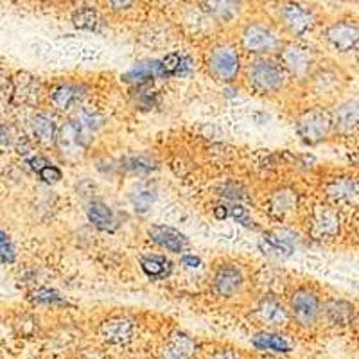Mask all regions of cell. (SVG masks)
Listing matches in <instances>:
<instances>
[{
  "label": "cell",
  "mask_w": 359,
  "mask_h": 359,
  "mask_svg": "<svg viewBox=\"0 0 359 359\" xmlns=\"http://www.w3.org/2000/svg\"><path fill=\"white\" fill-rule=\"evenodd\" d=\"M88 133L90 131L85 130L76 118H70L57 128L54 146L65 160H78L86 151Z\"/></svg>",
  "instance_id": "obj_8"
},
{
  "label": "cell",
  "mask_w": 359,
  "mask_h": 359,
  "mask_svg": "<svg viewBox=\"0 0 359 359\" xmlns=\"http://www.w3.org/2000/svg\"><path fill=\"white\" fill-rule=\"evenodd\" d=\"M156 198H158V192H156L155 185H149V184H140L133 189L131 192V205H133L135 212L139 214H146L149 208L155 205Z\"/></svg>",
  "instance_id": "obj_31"
},
{
  "label": "cell",
  "mask_w": 359,
  "mask_h": 359,
  "mask_svg": "<svg viewBox=\"0 0 359 359\" xmlns=\"http://www.w3.org/2000/svg\"><path fill=\"white\" fill-rule=\"evenodd\" d=\"M358 121L359 110L358 99L355 97L339 102L338 107L331 111L332 131H336L338 135H343V137H348V135L355 133V130H358Z\"/></svg>",
  "instance_id": "obj_15"
},
{
  "label": "cell",
  "mask_w": 359,
  "mask_h": 359,
  "mask_svg": "<svg viewBox=\"0 0 359 359\" xmlns=\"http://www.w3.org/2000/svg\"><path fill=\"white\" fill-rule=\"evenodd\" d=\"M230 214H232V217L237 221V223L245 224V226H250V229L253 226L252 216H250V212L246 210L245 207H243V205H233V207L230 208Z\"/></svg>",
  "instance_id": "obj_39"
},
{
  "label": "cell",
  "mask_w": 359,
  "mask_h": 359,
  "mask_svg": "<svg viewBox=\"0 0 359 359\" xmlns=\"http://www.w3.org/2000/svg\"><path fill=\"white\" fill-rule=\"evenodd\" d=\"M208 359H239V358H237V354L233 351H217L214 352Z\"/></svg>",
  "instance_id": "obj_41"
},
{
  "label": "cell",
  "mask_w": 359,
  "mask_h": 359,
  "mask_svg": "<svg viewBox=\"0 0 359 359\" xmlns=\"http://www.w3.org/2000/svg\"><path fill=\"white\" fill-rule=\"evenodd\" d=\"M13 94L22 104H38L41 95V85L31 74H18L13 86Z\"/></svg>",
  "instance_id": "obj_24"
},
{
  "label": "cell",
  "mask_w": 359,
  "mask_h": 359,
  "mask_svg": "<svg viewBox=\"0 0 359 359\" xmlns=\"http://www.w3.org/2000/svg\"><path fill=\"white\" fill-rule=\"evenodd\" d=\"M255 316L262 325L268 329H277V327H286L290 322V311L278 302L273 297H264L259 302L257 309H255Z\"/></svg>",
  "instance_id": "obj_16"
},
{
  "label": "cell",
  "mask_w": 359,
  "mask_h": 359,
  "mask_svg": "<svg viewBox=\"0 0 359 359\" xmlns=\"http://www.w3.org/2000/svg\"><path fill=\"white\" fill-rule=\"evenodd\" d=\"M178 20L191 36H207L217 25L201 6H185L178 13Z\"/></svg>",
  "instance_id": "obj_13"
},
{
  "label": "cell",
  "mask_w": 359,
  "mask_h": 359,
  "mask_svg": "<svg viewBox=\"0 0 359 359\" xmlns=\"http://www.w3.org/2000/svg\"><path fill=\"white\" fill-rule=\"evenodd\" d=\"M43 2H65V0H43Z\"/></svg>",
  "instance_id": "obj_47"
},
{
  "label": "cell",
  "mask_w": 359,
  "mask_h": 359,
  "mask_svg": "<svg viewBox=\"0 0 359 359\" xmlns=\"http://www.w3.org/2000/svg\"><path fill=\"white\" fill-rule=\"evenodd\" d=\"M160 78H165L162 62H160V60H153V62H144L139 63L137 67H133V69L124 76V81L130 83V85L144 86L149 81H153V79Z\"/></svg>",
  "instance_id": "obj_25"
},
{
  "label": "cell",
  "mask_w": 359,
  "mask_h": 359,
  "mask_svg": "<svg viewBox=\"0 0 359 359\" xmlns=\"http://www.w3.org/2000/svg\"><path fill=\"white\" fill-rule=\"evenodd\" d=\"M72 25L81 31H88V33H99L101 29H104L107 20L92 6H81L72 13Z\"/></svg>",
  "instance_id": "obj_28"
},
{
  "label": "cell",
  "mask_w": 359,
  "mask_h": 359,
  "mask_svg": "<svg viewBox=\"0 0 359 359\" xmlns=\"http://www.w3.org/2000/svg\"><path fill=\"white\" fill-rule=\"evenodd\" d=\"M6 133H8V128H6V126H4V124L0 123V140H4Z\"/></svg>",
  "instance_id": "obj_44"
},
{
  "label": "cell",
  "mask_w": 359,
  "mask_h": 359,
  "mask_svg": "<svg viewBox=\"0 0 359 359\" xmlns=\"http://www.w3.org/2000/svg\"><path fill=\"white\" fill-rule=\"evenodd\" d=\"M277 20L282 29L293 38L307 36L318 24L313 8L294 0H284L277 6Z\"/></svg>",
  "instance_id": "obj_4"
},
{
  "label": "cell",
  "mask_w": 359,
  "mask_h": 359,
  "mask_svg": "<svg viewBox=\"0 0 359 359\" xmlns=\"http://www.w3.org/2000/svg\"><path fill=\"white\" fill-rule=\"evenodd\" d=\"M86 217L97 230H114L115 229V214L104 201L92 200L86 205Z\"/></svg>",
  "instance_id": "obj_29"
},
{
  "label": "cell",
  "mask_w": 359,
  "mask_h": 359,
  "mask_svg": "<svg viewBox=\"0 0 359 359\" xmlns=\"http://www.w3.org/2000/svg\"><path fill=\"white\" fill-rule=\"evenodd\" d=\"M147 233H149V239L162 250H165V252L182 253L185 252L189 245L187 237L184 233L172 229V226H168V224H155Z\"/></svg>",
  "instance_id": "obj_17"
},
{
  "label": "cell",
  "mask_w": 359,
  "mask_h": 359,
  "mask_svg": "<svg viewBox=\"0 0 359 359\" xmlns=\"http://www.w3.org/2000/svg\"><path fill=\"white\" fill-rule=\"evenodd\" d=\"M212 286L219 297H236L237 293H241L243 286H245V273L237 264H221L217 266L216 273H214Z\"/></svg>",
  "instance_id": "obj_11"
},
{
  "label": "cell",
  "mask_w": 359,
  "mask_h": 359,
  "mask_svg": "<svg viewBox=\"0 0 359 359\" xmlns=\"http://www.w3.org/2000/svg\"><path fill=\"white\" fill-rule=\"evenodd\" d=\"M196 351L194 338L185 332H175L160 352V359H191Z\"/></svg>",
  "instance_id": "obj_22"
},
{
  "label": "cell",
  "mask_w": 359,
  "mask_h": 359,
  "mask_svg": "<svg viewBox=\"0 0 359 359\" xmlns=\"http://www.w3.org/2000/svg\"><path fill=\"white\" fill-rule=\"evenodd\" d=\"M246 83L259 95L280 94L287 83V72L271 56L255 57L246 69Z\"/></svg>",
  "instance_id": "obj_1"
},
{
  "label": "cell",
  "mask_w": 359,
  "mask_h": 359,
  "mask_svg": "<svg viewBox=\"0 0 359 359\" xmlns=\"http://www.w3.org/2000/svg\"><path fill=\"white\" fill-rule=\"evenodd\" d=\"M182 262H184V266H187V268H198V266H200V259L194 257V255H185V257L182 259Z\"/></svg>",
  "instance_id": "obj_42"
},
{
  "label": "cell",
  "mask_w": 359,
  "mask_h": 359,
  "mask_svg": "<svg viewBox=\"0 0 359 359\" xmlns=\"http://www.w3.org/2000/svg\"><path fill=\"white\" fill-rule=\"evenodd\" d=\"M140 38L147 47H168L172 41V31L169 25L151 24L144 29Z\"/></svg>",
  "instance_id": "obj_32"
},
{
  "label": "cell",
  "mask_w": 359,
  "mask_h": 359,
  "mask_svg": "<svg viewBox=\"0 0 359 359\" xmlns=\"http://www.w3.org/2000/svg\"><path fill=\"white\" fill-rule=\"evenodd\" d=\"M85 97V86L79 83L72 81H63L57 83L50 88L49 92V101L57 111H69L76 108Z\"/></svg>",
  "instance_id": "obj_14"
},
{
  "label": "cell",
  "mask_w": 359,
  "mask_h": 359,
  "mask_svg": "<svg viewBox=\"0 0 359 359\" xmlns=\"http://www.w3.org/2000/svg\"><path fill=\"white\" fill-rule=\"evenodd\" d=\"M287 311H290V316H293L298 325L311 329L322 320V300H320L316 291L302 286L293 291Z\"/></svg>",
  "instance_id": "obj_7"
},
{
  "label": "cell",
  "mask_w": 359,
  "mask_h": 359,
  "mask_svg": "<svg viewBox=\"0 0 359 359\" xmlns=\"http://www.w3.org/2000/svg\"><path fill=\"white\" fill-rule=\"evenodd\" d=\"M124 168L131 172H151L156 169V160L149 155H133L124 160Z\"/></svg>",
  "instance_id": "obj_34"
},
{
  "label": "cell",
  "mask_w": 359,
  "mask_h": 359,
  "mask_svg": "<svg viewBox=\"0 0 359 359\" xmlns=\"http://www.w3.org/2000/svg\"><path fill=\"white\" fill-rule=\"evenodd\" d=\"M278 53V63L286 70L287 76H294L298 79H307L316 69V56L313 49L298 41L282 43Z\"/></svg>",
  "instance_id": "obj_6"
},
{
  "label": "cell",
  "mask_w": 359,
  "mask_h": 359,
  "mask_svg": "<svg viewBox=\"0 0 359 359\" xmlns=\"http://www.w3.org/2000/svg\"><path fill=\"white\" fill-rule=\"evenodd\" d=\"M325 316L327 322L332 323L336 327L351 325L352 320L355 316L354 306L345 300H338V298H331L325 304H322V318Z\"/></svg>",
  "instance_id": "obj_21"
},
{
  "label": "cell",
  "mask_w": 359,
  "mask_h": 359,
  "mask_svg": "<svg viewBox=\"0 0 359 359\" xmlns=\"http://www.w3.org/2000/svg\"><path fill=\"white\" fill-rule=\"evenodd\" d=\"M205 67L216 81L233 83L241 74V54L230 41H219L205 56Z\"/></svg>",
  "instance_id": "obj_3"
},
{
  "label": "cell",
  "mask_w": 359,
  "mask_h": 359,
  "mask_svg": "<svg viewBox=\"0 0 359 359\" xmlns=\"http://www.w3.org/2000/svg\"><path fill=\"white\" fill-rule=\"evenodd\" d=\"M323 40L336 53L348 54L358 50L359 27L354 18H339L323 29Z\"/></svg>",
  "instance_id": "obj_9"
},
{
  "label": "cell",
  "mask_w": 359,
  "mask_h": 359,
  "mask_svg": "<svg viewBox=\"0 0 359 359\" xmlns=\"http://www.w3.org/2000/svg\"><path fill=\"white\" fill-rule=\"evenodd\" d=\"M140 268L144 273L149 278L155 280H162L168 278L172 271V262L169 261L165 255H158V253H151V255H144L140 259Z\"/></svg>",
  "instance_id": "obj_30"
},
{
  "label": "cell",
  "mask_w": 359,
  "mask_h": 359,
  "mask_svg": "<svg viewBox=\"0 0 359 359\" xmlns=\"http://www.w3.org/2000/svg\"><path fill=\"white\" fill-rule=\"evenodd\" d=\"M38 176H40L41 182H45V184H57L60 180L63 178V172L62 169L57 168V165H54V163L47 162L43 165V168L38 169Z\"/></svg>",
  "instance_id": "obj_36"
},
{
  "label": "cell",
  "mask_w": 359,
  "mask_h": 359,
  "mask_svg": "<svg viewBox=\"0 0 359 359\" xmlns=\"http://www.w3.org/2000/svg\"><path fill=\"white\" fill-rule=\"evenodd\" d=\"M255 359H278V358H273V355H259V358Z\"/></svg>",
  "instance_id": "obj_45"
},
{
  "label": "cell",
  "mask_w": 359,
  "mask_h": 359,
  "mask_svg": "<svg viewBox=\"0 0 359 359\" xmlns=\"http://www.w3.org/2000/svg\"><path fill=\"white\" fill-rule=\"evenodd\" d=\"M341 229V216L334 207L318 205L311 216V232L316 239H332Z\"/></svg>",
  "instance_id": "obj_12"
},
{
  "label": "cell",
  "mask_w": 359,
  "mask_h": 359,
  "mask_svg": "<svg viewBox=\"0 0 359 359\" xmlns=\"http://www.w3.org/2000/svg\"><path fill=\"white\" fill-rule=\"evenodd\" d=\"M327 198L336 205H351L358 200V182L351 176L331 180L325 187Z\"/></svg>",
  "instance_id": "obj_20"
},
{
  "label": "cell",
  "mask_w": 359,
  "mask_h": 359,
  "mask_svg": "<svg viewBox=\"0 0 359 359\" xmlns=\"http://www.w3.org/2000/svg\"><path fill=\"white\" fill-rule=\"evenodd\" d=\"M31 298H33V302L45 304V306H56V304H63L62 294L57 293V291L50 290V287H40V290L33 291Z\"/></svg>",
  "instance_id": "obj_35"
},
{
  "label": "cell",
  "mask_w": 359,
  "mask_h": 359,
  "mask_svg": "<svg viewBox=\"0 0 359 359\" xmlns=\"http://www.w3.org/2000/svg\"><path fill=\"white\" fill-rule=\"evenodd\" d=\"M253 347L259 348V351L273 352V354H287L291 352L293 345H291L290 339L286 338L280 332L275 331H261L252 338Z\"/></svg>",
  "instance_id": "obj_26"
},
{
  "label": "cell",
  "mask_w": 359,
  "mask_h": 359,
  "mask_svg": "<svg viewBox=\"0 0 359 359\" xmlns=\"http://www.w3.org/2000/svg\"><path fill=\"white\" fill-rule=\"evenodd\" d=\"M83 359H104V358H102V355L99 354V352H92V354H86Z\"/></svg>",
  "instance_id": "obj_43"
},
{
  "label": "cell",
  "mask_w": 359,
  "mask_h": 359,
  "mask_svg": "<svg viewBox=\"0 0 359 359\" xmlns=\"http://www.w3.org/2000/svg\"><path fill=\"white\" fill-rule=\"evenodd\" d=\"M15 261V246L6 232L0 230V262H13Z\"/></svg>",
  "instance_id": "obj_37"
},
{
  "label": "cell",
  "mask_w": 359,
  "mask_h": 359,
  "mask_svg": "<svg viewBox=\"0 0 359 359\" xmlns=\"http://www.w3.org/2000/svg\"><path fill=\"white\" fill-rule=\"evenodd\" d=\"M153 2H158V4H169L172 0H153Z\"/></svg>",
  "instance_id": "obj_46"
},
{
  "label": "cell",
  "mask_w": 359,
  "mask_h": 359,
  "mask_svg": "<svg viewBox=\"0 0 359 359\" xmlns=\"http://www.w3.org/2000/svg\"><path fill=\"white\" fill-rule=\"evenodd\" d=\"M239 40H241V49L255 57L271 56L282 45L277 29L264 20H252L243 25Z\"/></svg>",
  "instance_id": "obj_2"
},
{
  "label": "cell",
  "mask_w": 359,
  "mask_h": 359,
  "mask_svg": "<svg viewBox=\"0 0 359 359\" xmlns=\"http://www.w3.org/2000/svg\"><path fill=\"white\" fill-rule=\"evenodd\" d=\"M294 128H297L298 137L304 144L316 146V144L329 139V135H331V111H327L322 107L307 108L306 111L298 115Z\"/></svg>",
  "instance_id": "obj_5"
},
{
  "label": "cell",
  "mask_w": 359,
  "mask_h": 359,
  "mask_svg": "<svg viewBox=\"0 0 359 359\" xmlns=\"http://www.w3.org/2000/svg\"><path fill=\"white\" fill-rule=\"evenodd\" d=\"M269 207H271V212L280 217L293 212L297 208V192H293L291 189H280L271 196Z\"/></svg>",
  "instance_id": "obj_33"
},
{
  "label": "cell",
  "mask_w": 359,
  "mask_h": 359,
  "mask_svg": "<svg viewBox=\"0 0 359 359\" xmlns=\"http://www.w3.org/2000/svg\"><path fill=\"white\" fill-rule=\"evenodd\" d=\"M57 128L60 126L56 123V117L49 111H38L33 117V135L40 146H54Z\"/></svg>",
  "instance_id": "obj_23"
},
{
  "label": "cell",
  "mask_w": 359,
  "mask_h": 359,
  "mask_svg": "<svg viewBox=\"0 0 359 359\" xmlns=\"http://www.w3.org/2000/svg\"><path fill=\"white\" fill-rule=\"evenodd\" d=\"M17 329L20 336H33L38 331V322L33 316H22L17 322Z\"/></svg>",
  "instance_id": "obj_38"
},
{
  "label": "cell",
  "mask_w": 359,
  "mask_h": 359,
  "mask_svg": "<svg viewBox=\"0 0 359 359\" xmlns=\"http://www.w3.org/2000/svg\"><path fill=\"white\" fill-rule=\"evenodd\" d=\"M135 2H137V0H104V4L115 13L130 11V9L135 6Z\"/></svg>",
  "instance_id": "obj_40"
},
{
  "label": "cell",
  "mask_w": 359,
  "mask_h": 359,
  "mask_svg": "<svg viewBox=\"0 0 359 359\" xmlns=\"http://www.w3.org/2000/svg\"><path fill=\"white\" fill-rule=\"evenodd\" d=\"M135 322L128 316H117L108 320L101 329V336L110 345H126L133 339Z\"/></svg>",
  "instance_id": "obj_19"
},
{
  "label": "cell",
  "mask_w": 359,
  "mask_h": 359,
  "mask_svg": "<svg viewBox=\"0 0 359 359\" xmlns=\"http://www.w3.org/2000/svg\"><path fill=\"white\" fill-rule=\"evenodd\" d=\"M201 8L216 24H232L241 17L243 0H203Z\"/></svg>",
  "instance_id": "obj_18"
},
{
  "label": "cell",
  "mask_w": 359,
  "mask_h": 359,
  "mask_svg": "<svg viewBox=\"0 0 359 359\" xmlns=\"http://www.w3.org/2000/svg\"><path fill=\"white\" fill-rule=\"evenodd\" d=\"M311 85H313V90L318 95H331L334 94L336 90H339L341 86V76L336 72L334 69H329V67H320V69H314L311 72Z\"/></svg>",
  "instance_id": "obj_27"
},
{
  "label": "cell",
  "mask_w": 359,
  "mask_h": 359,
  "mask_svg": "<svg viewBox=\"0 0 359 359\" xmlns=\"http://www.w3.org/2000/svg\"><path fill=\"white\" fill-rule=\"evenodd\" d=\"M259 246H261V252L268 257L287 259L298 246L297 233L287 229H275L264 233Z\"/></svg>",
  "instance_id": "obj_10"
}]
</instances>
